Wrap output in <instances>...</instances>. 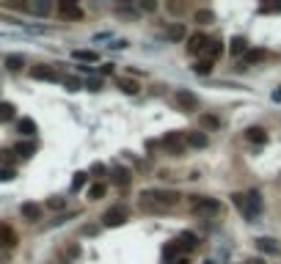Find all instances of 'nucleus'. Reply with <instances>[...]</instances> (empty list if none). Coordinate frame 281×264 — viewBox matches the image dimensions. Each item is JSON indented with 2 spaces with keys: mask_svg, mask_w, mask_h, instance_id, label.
Masks as SVG:
<instances>
[{
  "mask_svg": "<svg viewBox=\"0 0 281 264\" xmlns=\"http://www.w3.org/2000/svg\"><path fill=\"white\" fill-rule=\"evenodd\" d=\"M176 201H179V192H171V190H143L141 192V204L149 212H165V209L176 206Z\"/></svg>",
  "mask_w": 281,
  "mask_h": 264,
  "instance_id": "nucleus-1",
  "label": "nucleus"
},
{
  "mask_svg": "<svg viewBox=\"0 0 281 264\" xmlns=\"http://www.w3.org/2000/svg\"><path fill=\"white\" fill-rule=\"evenodd\" d=\"M209 47V36H204V33H193V36H187V52L196 55V52H207Z\"/></svg>",
  "mask_w": 281,
  "mask_h": 264,
  "instance_id": "nucleus-7",
  "label": "nucleus"
},
{
  "mask_svg": "<svg viewBox=\"0 0 281 264\" xmlns=\"http://www.w3.org/2000/svg\"><path fill=\"white\" fill-rule=\"evenodd\" d=\"M193 72H196V74H209V72H212V60H196V64H193Z\"/></svg>",
  "mask_w": 281,
  "mask_h": 264,
  "instance_id": "nucleus-23",
  "label": "nucleus"
},
{
  "mask_svg": "<svg viewBox=\"0 0 281 264\" xmlns=\"http://www.w3.org/2000/svg\"><path fill=\"white\" fill-rule=\"evenodd\" d=\"M58 11L66 16V20H83V8L75 3V0H61V3H58Z\"/></svg>",
  "mask_w": 281,
  "mask_h": 264,
  "instance_id": "nucleus-11",
  "label": "nucleus"
},
{
  "mask_svg": "<svg viewBox=\"0 0 281 264\" xmlns=\"http://www.w3.org/2000/svg\"><path fill=\"white\" fill-rule=\"evenodd\" d=\"M185 140H187V146H193V148H204L209 143V138L198 130V132H185Z\"/></svg>",
  "mask_w": 281,
  "mask_h": 264,
  "instance_id": "nucleus-13",
  "label": "nucleus"
},
{
  "mask_svg": "<svg viewBox=\"0 0 281 264\" xmlns=\"http://www.w3.org/2000/svg\"><path fill=\"white\" fill-rule=\"evenodd\" d=\"M14 168H0V182H11V179H14Z\"/></svg>",
  "mask_w": 281,
  "mask_h": 264,
  "instance_id": "nucleus-30",
  "label": "nucleus"
},
{
  "mask_svg": "<svg viewBox=\"0 0 281 264\" xmlns=\"http://www.w3.org/2000/svg\"><path fill=\"white\" fill-rule=\"evenodd\" d=\"M262 14H275V11H281V6H262Z\"/></svg>",
  "mask_w": 281,
  "mask_h": 264,
  "instance_id": "nucleus-35",
  "label": "nucleus"
},
{
  "mask_svg": "<svg viewBox=\"0 0 281 264\" xmlns=\"http://www.w3.org/2000/svg\"><path fill=\"white\" fill-rule=\"evenodd\" d=\"M86 88H88V91H99V80H91V82H86Z\"/></svg>",
  "mask_w": 281,
  "mask_h": 264,
  "instance_id": "nucleus-39",
  "label": "nucleus"
},
{
  "mask_svg": "<svg viewBox=\"0 0 281 264\" xmlns=\"http://www.w3.org/2000/svg\"><path fill=\"white\" fill-rule=\"evenodd\" d=\"M176 242L182 245V250H196V248H198V236L193 234V231H182Z\"/></svg>",
  "mask_w": 281,
  "mask_h": 264,
  "instance_id": "nucleus-14",
  "label": "nucleus"
},
{
  "mask_svg": "<svg viewBox=\"0 0 281 264\" xmlns=\"http://www.w3.org/2000/svg\"><path fill=\"white\" fill-rule=\"evenodd\" d=\"M14 245H17L14 228H11V226H6V223H0V248H14Z\"/></svg>",
  "mask_w": 281,
  "mask_h": 264,
  "instance_id": "nucleus-12",
  "label": "nucleus"
},
{
  "mask_svg": "<svg viewBox=\"0 0 281 264\" xmlns=\"http://www.w3.org/2000/svg\"><path fill=\"white\" fill-rule=\"evenodd\" d=\"M14 118V104L11 102H0V124H6V121Z\"/></svg>",
  "mask_w": 281,
  "mask_h": 264,
  "instance_id": "nucleus-20",
  "label": "nucleus"
},
{
  "mask_svg": "<svg viewBox=\"0 0 281 264\" xmlns=\"http://www.w3.org/2000/svg\"><path fill=\"white\" fill-rule=\"evenodd\" d=\"M231 201H234V206L242 212V218L248 220V223H253V220L259 218V212H262V196H259V190H251V192H234L231 196Z\"/></svg>",
  "mask_w": 281,
  "mask_h": 264,
  "instance_id": "nucleus-2",
  "label": "nucleus"
},
{
  "mask_svg": "<svg viewBox=\"0 0 281 264\" xmlns=\"http://www.w3.org/2000/svg\"><path fill=\"white\" fill-rule=\"evenodd\" d=\"M31 77H33V80H44V82H55V80H61V77H58V72H55L53 69V66H33V69H31Z\"/></svg>",
  "mask_w": 281,
  "mask_h": 264,
  "instance_id": "nucleus-9",
  "label": "nucleus"
},
{
  "mask_svg": "<svg viewBox=\"0 0 281 264\" xmlns=\"http://www.w3.org/2000/svg\"><path fill=\"white\" fill-rule=\"evenodd\" d=\"M171 264H190L187 258H176V262H171Z\"/></svg>",
  "mask_w": 281,
  "mask_h": 264,
  "instance_id": "nucleus-42",
  "label": "nucleus"
},
{
  "mask_svg": "<svg viewBox=\"0 0 281 264\" xmlns=\"http://www.w3.org/2000/svg\"><path fill=\"white\" fill-rule=\"evenodd\" d=\"M174 104H176V110H182V113H193V110L198 108V96L193 91H187V88H176Z\"/></svg>",
  "mask_w": 281,
  "mask_h": 264,
  "instance_id": "nucleus-5",
  "label": "nucleus"
},
{
  "mask_svg": "<svg viewBox=\"0 0 281 264\" xmlns=\"http://www.w3.org/2000/svg\"><path fill=\"white\" fill-rule=\"evenodd\" d=\"M264 58H267L264 50H251V52H245V64H256V60H264Z\"/></svg>",
  "mask_w": 281,
  "mask_h": 264,
  "instance_id": "nucleus-25",
  "label": "nucleus"
},
{
  "mask_svg": "<svg viewBox=\"0 0 281 264\" xmlns=\"http://www.w3.org/2000/svg\"><path fill=\"white\" fill-rule=\"evenodd\" d=\"M185 132H168V135L163 138V148L168 154H176V157H179L182 152H185Z\"/></svg>",
  "mask_w": 281,
  "mask_h": 264,
  "instance_id": "nucleus-6",
  "label": "nucleus"
},
{
  "mask_svg": "<svg viewBox=\"0 0 281 264\" xmlns=\"http://www.w3.org/2000/svg\"><path fill=\"white\" fill-rule=\"evenodd\" d=\"M119 88L124 94H138V82L135 80H119Z\"/></svg>",
  "mask_w": 281,
  "mask_h": 264,
  "instance_id": "nucleus-28",
  "label": "nucleus"
},
{
  "mask_svg": "<svg viewBox=\"0 0 281 264\" xmlns=\"http://www.w3.org/2000/svg\"><path fill=\"white\" fill-rule=\"evenodd\" d=\"M204 124H207V126H218V118H212V116H204Z\"/></svg>",
  "mask_w": 281,
  "mask_h": 264,
  "instance_id": "nucleus-38",
  "label": "nucleus"
},
{
  "mask_svg": "<svg viewBox=\"0 0 281 264\" xmlns=\"http://www.w3.org/2000/svg\"><path fill=\"white\" fill-rule=\"evenodd\" d=\"M105 192H108V184H102V182H99V184H91L88 187V201H99Z\"/></svg>",
  "mask_w": 281,
  "mask_h": 264,
  "instance_id": "nucleus-18",
  "label": "nucleus"
},
{
  "mask_svg": "<svg viewBox=\"0 0 281 264\" xmlns=\"http://www.w3.org/2000/svg\"><path fill=\"white\" fill-rule=\"evenodd\" d=\"M196 22H201V25H209V22H215V14L209 8H198L196 11Z\"/></svg>",
  "mask_w": 281,
  "mask_h": 264,
  "instance_id": "nucleus-24",
  "label": "nucleus"
},
{
  "mask_svg": "<svg viewBox=\"0 0 281 264\" xmlns=\"http://www.w3.org/2000/svg\"><path fill=\"white\" fill-rule=\"evenodd\" d=\"M75 58L77 60H97L99 55L94 52V50H75Z\"/></svg>",
  "mask_w": 281,
  "mask_h": 264,
  "instance_id": "nucleus-27",
  "label": "nucleus"
},
{
  "mask_svg": "<svg viewBox=\"0 0 281 264\" xmlns=\"http://www.w3.org/2000/svg\"><path fill=\"white\" fill-rule=\"evenodd\" d=\"M190 209H193V214H198V218H212V214H220V212H223V206H220L218 198H207V196L193 198Z\"/></svg>",
  "mask_w": 281,
  "mask_h": 264,
  "instance_id": "nucleus-3",
  "label": "nucleus"
},
{
  "mask_svg": "<svg viewBox=\"0 0 281 264\" xmlns=\"http://www.w3.org/2000/svg\"><path fill=\"white\" fill-rule=\"evenodd\" d=\"M127 220H130V209H127L124 204H116V206H110L108 212L102 214V223L108 226V228H116V226H124Z\"/></svg>",
  "mask_w": 281,
  "mask_h": 264,
  "instance_id": "nucleus-4",
  "label": "nucleus"
},
{
  "mask_svg": "<svg viewBox=\"0 0 281 264\" xmlns=\"http://www.w3.org/2000/svg\"><path fill=\"white\" fill-rule=\"evenodd\" d=\"M47 209H53V212H61V209H66V198L53 196V198L47 201Z\"/></svg>",
  "mask_w": 281,
  "mask_h": 264,
  "instance_id": "nucleus-26",
  "label": "nucleus"
},
{
  "mask_svg": "<svg viewBox=\"0 0 281 264\" xmlns=\"http://www.w3.org/2000/svg\"><path fill=\"white\" fill-rule=\"evenodd\" d=\"M83 182H86V174H77V176H75V190H80Z\"/></svg>",
  "mask_w": 281,
  "mask_h": 264,
  "instance_id": "nucleus-37",
  "label": "nucleus"
},
{
  "mask_svg": "<svg viewBox=\"0 0 281 264\" xmlns=\"http://www.w3.org/2000/svg\"><path fill=\"white\" fill-rule=\"evenodd\" d=\"M242 52H248V42L242 36H234L231 38V55H242Z\"/></svg>",
  "mask_w": 281,
  "mask_h": 264,
  "instance_id": "nucleus-19",
  "label": "nucleus"
},
{
  "mask_svg": "<svg viewBox=\"0 0 281 264\" xmlns=\"http://www.w3.org/2000/svg\"><path fill=\"white\" fill-rule=\"evenodd\" d=\"M245 140H251V143H267V132H264L262 126H248V130H245Z\"/></svg>",
  "mask_w": 281,
  "mask_h": 264,
  "instance_id": "nucleus-16",
  "label": "nucleus"
},
{
  "mask_svg": "<svg viewBox=\"0 0 281 264\" xmlns=\"http://www.w3.org/2000/svg\"><path fill=\"white\" fill-rule=\"evenodd\" d=\"M64 86H66V91H80V82H77L75 77H66Z\"/></svg>",
  "mask_w": 281,
  "mask_h": 264,
  "instance_id": "nucleus-31",
  "label": "nucleus"
},
{
  "mask_svg": "<svg viewBox=\"0 0 281 264\" xmlns=\"http://www.w3.org/2000/svg\"><path fill=\"white\" fill-rule=\"evenodd\" d=\"M113 176H116V184H127V182H130V174H127L124 168H116Z\"/></svg>",
  "mask_w": 281,
  "mask_h": 264,
  "instance_id": "nucleus-29",
  "label": "nucleus"
},
{
  "mask_svg": "<svg viewBox=\"0 0 281 264\" xmlns=\"http://www.w3.org/2000/svg\"><path fill=\"white\" fill-rule=\"evenodd\" d=\"M6 69H11V72H20L22 66H25V55H20V52H11V55H6Z\"/></svg>",
  "mask_w": 281,
  "mask_h": 264,
  "instance_id": "nucleus-17",
  "label": "nucleus"
},
{
  "mask_svg": "<svg viewBox=\"0 0 281 264\" xmlns=\"http://www.w3.org/2000/svg\"><path fill=\"white\" fill-rule=\"evenodd\" d=\"M91 174H94V176H102V174H105V165H99V162L91 165Z\"/></svg>",
  "mask_w": 281,
  "mask_h": 264,
  "instance_id": "nucleus-36",
  "label": "nucleus"
},
{
  "mask_svg": "<svg viewBox=\"0 0 281 264\" xmlns=\"http://www.w3.org/2000/svg\"><path fill=\"white\" fill-rule=\"evenodd\" d=\"M20 214H22V220H28V223H39V220H42V206H39L36 201H25L20 206Z\"/></svg>",
  "mask_w": 281,
  "mask_h": 264,
  "instance_id": "nucleus-8",
  "label": "nucleus"
},
{
  "mask_svg": "<svg viewBox=\"0 0 281 264\" xmlns=\"http://www.w3.org/2000/svg\"><path fill=\"white\" fill-rule=\"evenodd\" d=\"M220 52H223V42H212V38H209V47H207V60H215Z\"/></svg>",
  "mask_w": 281,
  "mask_h": 264,
  "instance_id": "nucleus-22",
  "label": "nucleus"
},
{
  "mask_svg": "<svg viewBox=\"0 0 281 264\" xmlns=\"http://www.w3.org/2000/svg\"><path fill=\"white\" fill-rule=\"evenodd\" d=\"M168 36H171V38H182V36H185V28L174 25V28H171V30H168Z\"/></svg>",
  "mask_w": 281,
  "mask_h": 264,
  "instance_id": "nucleus-32",
  "label": "nucleus"
},
{
  "mask_svg": "<svg viewBox=\"0 0 281 264\" xmlns=\"http://www.w3.org/2000/svg\"><path fill=\"white\" fill-rule=\"evenodd\" d=\"M31 152H33V146H22V143H20L14 154H20V157H31Z\"/></svg>",
  "mask_w": 281,
  "mask_h": 264,
  "instance_id": "nucleus-33",
  "label": "nucleus"
},
{
  "mask_svg": "<svg viewBox=\"0 0 281 264\" xmlns=\"http://www.w3.org/2000/svg\"><path fill=\"white\" fill-rule=\"evenodd\" d=\"M11 154H14V152H9V148H6V152H0V162H14V157H11Z\"/></svg>",
  "mask_w": 281,
  "mask_h": 264,
  "instance_id": "nucleus-34",
  "label": "nucleus"
},
{
  "mask_svg": "<svg viewBox=\"0 0 281 264\" xmlns=\"http://www.w3.org/2000/svg\"><path fill=\"white\" fill-rule=\"evenodd\" d=\"M141 8H143V11H154V8H157V3H143Z\"/></svg>",
  "mask_w": 281,
  "mask_h": 264,
  "instance_id": "nucleus-40",
  "label": "nucleus"
},
{
  "mask_svg": "<svg viewBox=\"0 0 281 264\" xmlns=\"http://www.w3.org/2000/svg\"><path fill=\"white\" fill-rule=\"evenodd\" d=\"M25 8L33 11V14H47V11H50V3H47V0H44V3H42V0H33V3H25Z\"/></svg>",
  "mask_w": 281,
  "mask_h": 264,
  "instance_id": "nucleus-21",
  "label": "nucleus"
},
{
  "mask_svg": "<svg viewBox=\"0 0 281 264\" xmlns=\"http://www.w3.org/2000/svg\"><path fill=\"white\" fill-rule=\"evenodd\" d=\"M17 130H20V135L33 138L39 132V126H36V121H33V118H20V121H17Z\"/></svg>",
  "mask_w": 281,
  "mask_h": 264,
  "instance_id": "nucleus-15",
  "label": "nucleus"
},
{
  "mask_svg": "<svg viewBox=\"0 0 281 264\" xmlns=\"http://www.w3.org/2000/svg\"><path fill=\"white\" fill-rule=\"evenodd\" d=\"M248 264H262V258H251V262H248Z\"/></svg>",
  "mask_w": 281,
  "mask_h": 264,
  "instance_id": "nucleus-43",
  "label": "nucleus"
},
{
  "mask_svg": "<svg viewBox=\"0 0 281 264\" xmlns=\"http://www.w3.org/2000/svg\"><path fill=\"white\" fill-rule=\"evenodd\" d=\"M273 99H275V102L281 99V88H275V91H273Z\"/></svg>",
  "mask_w": 281,
  "mask_h": 264,
  "instance_id": "nucleus-41",
  "label": "nucleus"
},
{
  "mask_svg": "<svg viewBox=\"0 0 281 264\" xmlns=\"http://www.w3.org/2000/svg\"><path fill=\"white\" fill-rule=\"evenodd\" d=\"M256 250L264 253V256H281V245L275 240H270V236H259V240H256Z\"/></svg>",
  "mask_w": 281,
  "mask_h": 264,
  "instance_id": "nucleus-10",
  "label": "nucleus"
}]
</instances>
